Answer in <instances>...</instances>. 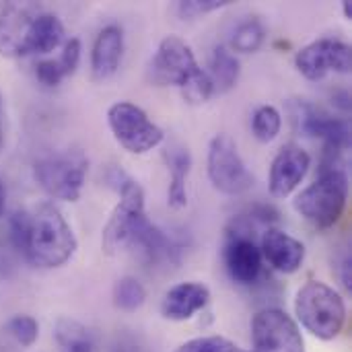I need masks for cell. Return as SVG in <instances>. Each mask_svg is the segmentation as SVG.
Wrapping results in <instances>:
<instances>
[{
    "mask_svg": "<svg viewBox=\"0 0 352 352\" xmlns=\"http://www.w3.org/2000/svg\"><path fill=\"white\" fill-rule=\"evenodd\" d=\"M107 124L118 144L132 155H144L165 140V132L130 101L113 103L107 109Z\"/></svg>",
    "mask_w": 352,
    "mask_h": 352,
    "instance_id": "cell-7",
    "label": "cell"
},
{
    "mask_svg": "<svg viewBox=\"0 0 352 352\" xmlns=\"http://www.w3.org/2000/svg\"><path fill=\"white\" fill-rule=\"evenodd\" d=\"M2 144H4V136H2V128H0V148H2Z\"/></svg>",
    "mask_w": 352,
    "mask_h": 352,
    "instance_id": "cell-36",
    "label": "cell"
},
{
    "mask_svg": "<svg viewBox=\"0 0 352 352\" xmlns=\"http://www.w3.org/2000/svg\"><path fill=\"white\" fill-rule=\"evenodd\" d=\"M165 163L169 169L167 202L171 208L179 210L188 206V175L192 169V155L186 146H171L165 151Z\"/></svg>",
    "mask_w": 352,
    "mask_h": 352,
    "instance_id": "cell-20",
    "label": "cell"
},
{
    "mask_svg": "<svg viewBox=\"0 0 352 352\" xmlns=\"http://www.w3.org/2000/svg\"><path fill=\"white\" fill-rule=\"evenodd\" d=\"M78 62H80V41L76 37H72L64 43V50L58 58V66L64 76H70L78 68Z\"/></svg>",
    "mask_w": 352,
    "mask_h": 352,
    "instance_id": "cell-31",
    "label": "cell"
},
{
    "mask_svg": "<svg viewBox=\"0 0 352 352\" xmlns=\"http://www.w3.org/2000/svg\"><path fill=\"white\" fill-rule=\"evenodd\" d=\"M225 266L237 285L250 287L254 285L260 274H262V252L260 245L254 241V237L245 235H227V245H225Z\"/></svg>",
    "mask_w": 352,
    "mask_h": 352,
    "instance_id": "cell-15",
    "label": "cell"
},
{
    "mask_svg": "<svg viewBox=\"0 0 352 352\" xmlns=\"http://www.w3.org/2000/svg\"><path fill=\"white\" fill-rule=\"evenodd\" d=\"M64 25L56 14L50 12H39L25 37V45H23V56L29 54H50L56 47H60L64 43Z\"/></svg>",
    "mask_w": 352,
    "mask_h": 352,
    "instance_id": "cell-19",
    "label": "cell"
},
{
    "mask_svg": "<svg viewBox=\"0 0 352 352\" xmlns=\"http://www.w3.org/2000/svg\"><path fill=\"white\" fill-rule=\"evenodd\" d=\"M130 245H134L148 264L157 266H175L179 264V245L157 225H153L146 217H142L130 237Z\"/></svg>",
    "mask_w": 352,
    "mask_h": 352,
    "instance_id": "cell-16",
    "label": "cell"
},
{
    "mask_svg": "<svg viewBox=\"0 0 352 352\" xmlns=\"http://www.w3.org/2000/svg\"><path fill=\"white\" fill-rule=\"evenodd\" d=\"M309 167H311V157L303 146L295 142L285 144L276 153L270 165L268 188L272 198H289L301 186Z\"/></svg>",
    "mask_w": 352,
    "mask_h": 352,
    "instance_id": "cell-12",
    "label": "cell"
},
{
    "mask_svg": "<svg viewBox=\"0 0 352 352\" xmlns=\"http://www.w3.org/2000/svg\"><path fill=\"white\" fill-rule=\"evenodd\" d=\"M4 200H6V190H4V182H2V177H0V217H2V212H4Z\"/></svg>",
    "mask_w": 352,
    "mask_h": 352,
    "instance_id": "cell-34",
    "label": "cell"
},
{
    "mask_svg": "<svg viewBox=\"0 0 352 352\" xmlns=\"http://www.w3.org/2000/svg\"><path fill=\"white\" fill-rule=\"evenodd\" d=\"M299 324L320 340H334L346 324V305L336 289L326 283L309 280L295 297Z\"/></svg>",
    "mask_w": 352,
    "mask_h": 352,
    "instance_id": "cell-2",
    "label": "cell"
},
{
    "mask_svg": "<svg viewBox=\"0 0 352 352\" xmlns=\"http://www.w3.org/2000/svg\"><path fill=\"white\" fill-rule=\"evenodd\" d=\"M229 2H223V0H184L177 4V12L182 19H196V16L221 10Z\"/></svg>",
    "mask_w": 352,
    "mask_h": 352,
    "instance_id": "cell-29",
    "label": "cell"
},
{
    "mask_svg": "<svg viewBox=\"0 0 352 352\" xmlns=\"http://www.w3.org/2000/svg\"><path fill=\"white\" fill-rule=\"evenodd\" d=\"M252 352H305L297 322L283 309H262L252 320Z\"/></svg>",
    "mask_w": 352,
    "mask_h": 352,
    "instance_id": "cell-9",
    "label": "cell"
},
{
    "mask_svg": "<svg viewBox=\"0 0 352 352\" xmlns=\"http://www.w3.org/2000/svg\"><path fill=\"white\" fill-rule=\"evenodd\" d=\"M210 301V291L202 283H179L171 287L161 303V314L171 322L192 320Z\"/></svg>",
    "mask_w": 352,
    "mask_h": 352,
    "instance_id": "cell-17",
    "label": "cell"
},
{
    "mask_svg": "<svg viewBox=\"0 0 352 352\" xmlns=\"http://www.w3.org/2000/svg\"><path fill=\"white\" fill-rule=\"evenodd\" d=\"M35 76L43 87H58L66 76L62 74L58 60H41L35 64Z\"/></svg>",
    "mask_w": 352,
    "mask_h": 352,
    "instance_id": "cell-32",
    "label": "cell"
},
{
    "mask_svg": "<svg viewBox=\"0 0 352 352\" xmlns=\"http://www.w3.org/2000/svg\"><path fill=\"white\" fill-rule=\"evenodd\" d=\"M287 111L293 128L299 134L324 140V148L342 155L351 148V124L344 118H334L330 111L307 99H291Z\"/></svg>",
    "mask_w": 352,
    "mask_h": 352,
    "instance_id": "cell-6",
    "label": "cell"
},
{
    "mask_svg": "<svg viewBox=\"0 0 352 352\" xmlns=\"http://www.w3.org/2000/svg\"><path fill=\"white\" fill-rule=\"evenodd\" d=\"M283 128V116L274 105H262L254 111L252 132L260 142H272Z\"/></svg>",
    "mask_w": 352,
    "mask_h": 352,
    "instance_id": "cell-25",
    "label": "cell"
},
{
    "mask_svg": "<svg viewBox=\"0 0 352 352\" xmlns=\"http://www.w3.org/2000/svg\"><path fill=\"white\" fill-rule=\"evenodd\" d=\"M208 179L225 196H241L254 188V173L229 134H217L208 144Z\"/></svg>",
    "mask_w": 352,
    "mask_h": 352,
    "instance_id": "cell-8",
    "label": "cell"
},
{
    "mask_svg": "<svg viewBox=\"0 0 352 352\" xmlns=\"http://www.w3.org/2000/svg\"><path fill=\"white\" fill-rule=\"evenodd\" d=\"M107 184L120 194V202L116 204L103 229L101 248L105 254L113 256L130 245V237H132L136 223L142 217H146L144 214V190L122 167H111L107 171Z\"/></svg>",
    "mask_w": 352,
    "mask_h": 352,
    "instance_id": "cell-4",
    "label": "cell"
},
{
    "mask_svg": "<svg viewBox=\"0 0 352 352\" xmlns=\"http://www.w3.org/2000/svg\"><path fill=\"white\" fill-rule=\"evenodd\" d=\"M111 352H142V351H140V346H138L134 340H130V338H122V340L113 346V351Z\"/></svg>",
    "mask_w": 352,
    "mask_h": 352,
    "instance_id": "cell-33",
    "label": "cell"
},
{
    "mask_svg": "<svg viewBox=\"0 0 352 352\" xmlns=\"http://www.w3.org/2000/svg\"><path fill=\"white\" fill-rule=\"evenodd\" d=\"M349 202V175L344 169H322L320 177L297 194L295 210L318 229H332Z\"/></svg>",
    "mask_w": 352,
    "mask_h": 352,
    "instance_id": "cell-3",
    "label": "cell"
},
{
    "mask_svg": "<svg viewBox=\"0 0 352 352\" xmlns=\"http://www.w3.org/2000/svg\"><path fill=\"white\" fill-rule=\"evenodd\" d=\"M179 91H182L184 101L190 103V105H202V103H206L214 95L212 82H210L206 70H202V68L184 87H179Z\"/></svg>",
    "mask_w": 352,
    "mask_h": 352,
    "instance_id": "cell-26",
    "label": "cell"
},
{
    "mask_svg": "<svg viewBox=\"0 0 352 352\" xmlns=\"http://www.w3.org/2000/svg\"><path fill=\"white\" fill-rule=\"evenodd\" d=\"M39 14L35 4L27 2H2L0 4V56L21 58L27 31L33 19Z\"/></svg>",
    "mask_w": 352,
    "mask_h": 352,
    "instance_id": "cell-14",
    "label": "cell"
},
{
    "mask_svg": "<svg viewBox=\"0 0 352 352\" xmlns=\"http://www.w3.org/2000/svg\"><path fill=\"white\" fill-rule=\"evenodd\" d=\"M8 225H10V241H12V245L16 248V252L23 254L25 243H27V235H29L31 214L25 212V210H16V212L10 217Z\"/></svg>",
    "mask_w": 352,
    "mask_h": 352,
    "instance_id": "cell-30",
    "label": "cell"
},
{
    "mask_svg": "<svg viewBox=\"0 0 352 352\" xmlns=\"http://www.w3.org/2000/svg\"><path fill=\"white\" fill-rule=\"evenodd\" d=\"M266 39V27L260 19H245L239 23L231 35V52L237 54H254L262 47Z\"/></svg>",
    "mask_w": 352,
    "mask_h": 352,
    "instance_id": "cell-23",
    "label": "cell"
},
{
    "mask_svg": "<svg viewBox=\"0 0 352 352\" xmlns=\"http://www.w3.org/2000/svg\"><path fill=\"white\" fill-rule=\"evenodd\" d=\"M6 332L21 344V346H33L39 336V324L31 316H14L6 324Z\"/></svg>",
    "mask_w": 352,
    "mask_h": 352,
    "instance_id": "cell-27",
    "label": "cell"
},
{
    "mask_svg": "<svg viewBox=\"0 0 352 352\" xmlns=\"http://www.w3.org/2000/svg\"><path fill=\"white\" fill-rule=\"evenodd\" d=\"M76 252V237L62 212L43 202L31 214L29 235L23 256L37 268H60Z\"/></svg>",
    "mask_w": 352,
    "mask_h": 352,
    "instance_id": "cell-1",
    "label": "cell"
},
{
    "mask_svg": "<svg viewBox=\"0 0 352 352\" xmlns=\"http://www.w3.org/2000/svg\"><path fill=\"white\" fill-rule=\"evenodd\" d=\"M342 10H344V16L351 21L352 19V4L351 2H342Z\"/></svg>",
    "mask_w": 352,
    "mask_h": 352,
    "instance_id": "cell-35",
    "label": "cell"
},
{
    "mask_svg": "<svg viewBox=\"0 0 352 352\" xmlns=\"http://www.w3.org/2000/svg\"><path fill=\"white\" fill-rule=\"evenodd\" d=\"M295 66L307 80L314 82L324 80L330 72L351 74L352 50L340 39H318L295 56Z\"/></svg>",
    "mask_w": 352,
    "mask_h": 352,
    "instance_id": "cell-10",
    "label": "cell"
},
{
    "mask_svg": "<svg viewBox=\"0 0 352 352\" xmlns=\"http://www.w3.org/2000/svg\"><path fill=\"white\" fill-rule=\"evenodd\" d=\"M146 301L144 285L134 276H124L113 287V303L122 311H136Z\"/></svg>",
    "mask_w": 352,
    "mask_h": 352,
    "instance_id": "cell-24",
    "label": "cell"
},
{
    "mask_svg": "<svg viewBox=\"0 0 352 352\" xmlns=\"http://www.w3.org/2000/svg\"><path fill=\"white\" fill-rule=\"evenodd\" d=\"M54 340L58 344V352H95L91 332L80 322L70 318L56 322Z\"/></svg>",
    "mask_w": 352,
    "mask_h": 352,
    "instance_id": "cell-22",
    "label": "cell"
},
{
    "mask_svg": "<svg viewBox=\"0 0 352 352\" xmlns=\"http://www.w3.org/2000/svg\"><path fill=\"white\" fill-rule=\"evenodd\" d=\"M200 70L192 47L177 35L161 39L157 54L151 62V78L157 85L184 87Z\"/></svg>",
    "mask_w": 352,
    "mask_h": 352,
    "instance_id": "cell-11",
    "label": "cell"
},
{
    "mask_svg": "<svg viewBox=\"0 0 352 352\" xmlns=\"http://www.w3.org/2000/svg\"><path fill=\"white\" fill-rule=\"evenodd\" d=\"M175 352H245L223 336H200L184 342Z\"/></svg>",
    "mask_w": 352,
    "mask_h": 352,
    "instance_id": "cell-28",
    "label": "cell"
},
{
    "mask_svg": "<svg viewBox=\"0 0 352 352\" xmlns=\"http://www.w3.org/2000/svg\"><path fill=\"white\" fill-rule=\"evenodd\" d=\"M262 260L276 272L295 274L305 262V245L283 229L268 227L260 239Z\"/></svg>",
    "mask_w": 352,
    "mask_h": 352,
    "instance_id": "cell-13",
    "label": "cell"
},
{
    "mask_svg": "<svg viewBox=\"0 0 352 352\" xmlns=\"http://www.w3.org/2000/svg\"><path fill=\"white\" fill-rule=\"evenodd\" d=\"M124 56V31L118 25H107L99 31L91 52V72L95 80L111 78Z\"/></svg>",
    "mask_w": 352,
    "mask_h": 352,
    "instance_id": "cell-18",
    "label": "cell"
},
{
    "mask_svg": "<svg viewBox=\"0 0 352 352\" xmlns=\"http://www.w3.org/2000/svg\"><path fill=\"white\" fill-rule=\"evenodd\" d=\"M89 171V159L78 148L52 153L35 161L33 177L39 188L56 200L76 202Z\"/></svg>",
    "mask_w": 352,
    "mask_h": 352,
    "instance_id": "cell-5",
    "label": "cell"
},
{
    "mask_svg": "<svg viewBox=\"0 0 352 352\" xmlns=\"http://www.w3.org/2000/svg\"><path fill=\"white\" fill-rule=\"evenodd\" d=\"M206 74L212 82L214 95L229 93L231 89H235L239 74H241L237 56L227 45H217L210 54V70Z\"/></svg>",
    "mask_w": 352,
    "mask_h": 352,
    "instance_id": "cell-21",
    "label": "cell"
},
{
    "mask_svg": "<svg viewBox=\"0 0 352 352\" xmlns=\"http://www.w3.org/2000/svg\"><path fill=\"white\" fill-rule=\"evenodd\" d=\"M0 107H2V95H0Z\"/></svg>",
    "mask_w": 352,
    "mask_h": 352,
    "instance_id": "cell-37",
    "label": "cell"
}]
</instances>
